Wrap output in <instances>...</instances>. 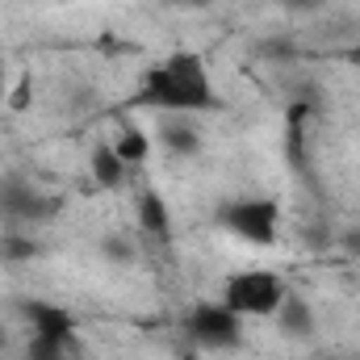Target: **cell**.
I'll use <instances>...</instances> for the list:
<instances>
[{"label": "cell", "instance_id": "obj_1", "mask_svg": "<svg viewBox=\"0 0 360 360\" xmlns=\"http://www.w3.org/2000/svg\"><path fill=\"white\" fill-rule=\"evenodd\" d=\"M139 109H155L164 117H197L218 109V84L210 76L205 55L197 51H172L164 59H155L134 89Z\"/></svg>", "mask_w": 360, "mask_h": 360}, {"label": "cell", "instance_id": "obj_2", "mask_svg": "<svg viewBox=\"0 0 360 360\" xmlns=\"http://www.w3.org/2000/svg\"><path fill=\"white\" fill-rule=\"evenodd\" d=\"M218 222L248 248H276L281 239V201L269 193H248L222 205Z\"/></svg>", "mask_w": 360, "mask_h": 360}, {"label": "cell", "instance_id": "obj_3", "mask_svg": "<svg viewBox=\"0 0 360 360\" xmlns=\"http://www.w3.org/2000/svg\"><path fill=\"white\" fill-rule=\"evenodd\" d=\"M285 293H289V281L272 269H239L222 285V302L239 319H272Z\"/></svg>", "mask_w": 360, "mask_h": 360}, {"label": "cell", "instance_id": "obj_4", "mask_svg": "<svg viewBox=\"0 0 360 360\" xmlns=\"http://www.w3.org/2000/svg\"><path fill=\"white\" fill-rule=\"evenodd\" d=\"M184 331L197 344V352H231V348H239V340L248 331V319H239L218 297V302H197L184 319Z\"/></svg>", "mask_w": 360, "mask_h": 360}, {"label": "cell", "instance_id": "obj_5", "mask_svg": "<svg viewBox=\"0 0 360 360\" xmlns=\"http://www.w3.org/2000/svg\"><path fill=\"white\" fill-rule=\"evenodd\" d=\"M272 323H276V331L285 335V340H297V344H306V340H314V331H319V319H314V306L302 297V293H285V302L276 306V314H272Z\"/></svg>", "mask_w": 360, "mask_h": 360}, {"label": "cell", "instance_id": "obj_6", "mask_svg": "<svg viewBox=\"0 0 360 360\" xmlns=\"http://www.w3.org/2000/svg\"><path fill=\"white\" fill-rule=\"evenodd\" d=\"M109 147L117 151V160H122L130 172H134L139 164H147V160H151V134H147L143 126H134V122H126V126L109 139Z\"/></svg>", "mask_w": 360, "mask_h": 360}, {"label": "cell", "instance_id": "obj_7", "mask_svg": "<svg viewBox=\"0 0 360 360\" xmlns=\"http://www.w3.org/2000/svg\"><path fill=\"white\" fill-rule=\"evenodd\" d=\"M25 319H30L34 335H76V319L51 302H25Z\"/></svg>", "mask_w": 360, "mask_h": 360}, {"label": "cell", "instance_id": "obj_8", "mask_svg": "<svg viewBox=\"0 0 360 360\" xmlns=\"http://www.w3.org/2000/svg\"><path fill=\"white\" fill-rule=\"evenodd\" d=\"M89 172H92V180L101 184V188H117L122 180L130 176V168L117 160V151L109 147V143H96L92 147V155H89Z\"/></svg>", "mask_w": 360, "mask_h": 360}, {"label": "cell", "instance_id": "obj_9", "mask_svg": "<svg viewBox=\"0 0 360 360\" xmlns=\"http://www.w3.org/2000/svg\"><path fill=\"white\" fill-rule=\"evenodd\" d=\"M139 226H143L147 239H168L172 235V214H168V205H164L160 193H143V201H139Z\"/></svg>", "mask_w": 360, "mask_h": 360}, {"label": "cell", "instance_id": "obj_10", "mask_svg": "<svg viewBox=\"0 0 360 360\" xmlns=\"http://www.w3.org/2000/svg\"><path fill=\"white\" fill-rule=\"evenodd\" d=\"M160 139H164V147H172L176 155H193V151L201 147V134H197L193 117H164Z\"/></svg>", "mask_w": 360, "mask_h": 360}, {"label": "cell", "instance_id": "obj_11", "mask_svg": "<svg viewBox=\"0 0 360 360\" xmlns=\"http://www.w3.org/2000/svg\"><path fill=\"white\" fill-rule=\"evenodd\" d=\"M30 360H80L76 335H30Z\"/></svg>", "mask_w": 360, "mask_h": 360}, {"label": "cell", "instance_id": "obj_12", "mask_svg": "<svg viewBox=\"0 0 360 360\" xmlns=\"http://www.w3.org/2000/svg\"><path fill=\"white\" fill-rule=\"evenodd\" d=\"M285 8H293V13H310V8H323L327 0H281Z\"/></svg>", "mask_w": 360, "mask_h": 360}, {"label": "cell", "instance_id": "obj_13", "mask_svg": "<svg viewBox=\"0 0 360 360\" xmlns=\"http://www.w3.org/2000/svg\"><path fill=\"white\" fill-rule=\"evenodd\" d=\"M4 101H8V63L0 59V109H4Z\"/></svg>", "mask_w": 360, "mask_h": 360}, {"label": "cell", "instance_id": "obj_14", "mask_svg": "<svg viewBox=\"0 0 360 360\" xmlns=\"http://www.w3.org/2000/svg\"><path fill=\"white\" fill-rule=\"evenodd\" d=\"M168 4H180V8H201V4H210V0H168Z\"/></svg>", "mask_w": 360, "mask_h": 360}, {"label": "cell", "instance_id": "obj_15", "mask_svg": "<svg viewBox=\"0 0 360 360\" xmlns=\"http://www.w3.org/2000/svg\"><path fill=\"white\" fill-rule=\"evenodd\" d=\"M314 360H335V356H314Z\"/></svg>", "mask_w": 360, "mask_h": 360}, {"label": "cell", "instance_id": "obj_16", "mask_svg": "<svg viewBox=\"0 0 360 360\" xmlns=\"http://www.w3.org/2000/svg\"><path fill=\"white\" fill-rule=\"evenodd\" d=\"M356 63H360V55H356Z\"/></svg>", "mask_w": 360, "mask_h": 360}]
</instances>
